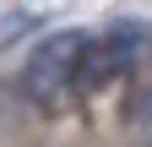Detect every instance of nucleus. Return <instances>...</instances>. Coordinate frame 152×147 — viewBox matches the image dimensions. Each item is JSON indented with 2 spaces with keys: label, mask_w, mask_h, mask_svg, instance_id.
<instances>
[{
  "label": "nucleus",
  "mask_w": 152,
  "mask_h": 147,
  "mask_svg": "<svg viewBox=\"0 0 152 147\" xmlns=\"http://www.w3.org/2000/svg\"><path fill=\"white\" fill-rule=\"evenodd\" d=\"M82 33H49L44 44H38L27 54V65H22V93L33 104H44L54 109L71 87H76V60H82Z\"/></svg>",
  "instance_id": "1"
},
{
  "label": "nucleus",
  "mask_w": 152,
  "mask_h": 147,
  "mask_svg": "<svg viewBox=\"0 0 152 147\" xmlns=\"http://www.w3.org/2000/svg\"><path fill=\"white\" fill-rule=\"evenodd\" d=\"M136 38V33H130ZM125 33H103V38H87L82 44V60H76V93H103L136 65V44Z\"/></svg>",
  "instance_id": "2"
}]
</instances>
